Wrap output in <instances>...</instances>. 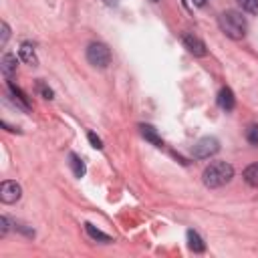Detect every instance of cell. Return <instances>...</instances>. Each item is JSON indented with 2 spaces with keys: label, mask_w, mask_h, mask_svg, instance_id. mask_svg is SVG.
I'll return each instance as SVG.
<instances>
[{
  "label": "cell",
  "mask_w": 258,
  "mask_h": 258,
  "mask_svg": "<svg viewBox=\"0 0 258 258\" xmlns=\"http://www.w3.org/2000/svg\"><path fill=\"white\" fill-rule=\"evenodd\" d=\"M218 25L222 29V33L234 41H240L246 37V31H248V23L246 19L242 17V13L238 11H226L218 17Z\"/></svg>",
  "instance_id": "6da1fadb"
},
{
  "label": "cell",
  "mask_w": 258,
  "mask_h": 258,
  "mask_svg": "<svg viewBox=\"0 0 258 258\" xmlns=\"http://www.w3.org/2000/svg\"><path fill=\"white\" fill-rule=\"evenodd\" d=\"M232 178H234V168L226 162H212L202 174V180H204L206 188H222Z\"/></svg>",
  "instance_id": "7a4b0ae2"
},
{
  "label": "cell",
  "mask_w": 258,
  "mask_h": 258,
  "mask_svg": "<svg viewBox=\"0 0 258 258\" xmlns=\"http://www.w3.org/2000/svg\"><path fill=\"white\" fill-rule=\"evenodd\" d=\"M87 61L97 69H105L111 63V51L103 43H91L87 47Z\"/></svg>",
  "instance_id": "3957f363"
},
{
  "label": "cell",
  "mask_w": 258,
  "mask_h": 258,
  "mask_svg": "<svg viewBox=\"0 0 258 258\" xmlns=\"http://www.w3.org/2000/svg\"><path fill=\"white\" fill-rule=\"evenodd\" d=\"M220 152V142L216 138H202L200 142H196V146L192 148L194 158L198 160H208L212 156H216Z\"/></svg>",
  "instance_id": "277c9868"
},
{
  "label": "cell",
  "mask_w": 258,
  "mask_h": 258,
  "mask_svg": "<svg viewBox=\"0 0 258 258\" xmlns=\"http://www.w3.org/2000/svg\"><path fill=\"white\" fill-rule=\"evenodd\" d=\"M21 196H23V188L13 180H7L0 186V200L5 204H15L21 200Z\"/></svg>",
  "instance_id": "5b68a950"
},
{
  "label": "cell",
  "mask_w": 258,
  "mask_h": 258,
  "mask_svg": "<svg viewBox=\"0 0 258 258\" xmlns=\"http://www.w3.org/2000/svg\"><path fill=\"white\" fill-rule=\"evenodd\" d=\"M182 41H184V47H186L194 57H206V55H208L206 45H204L202 39H198V37H194V35H184Z\"/></svg>",
  "instance_id": "8992f818"
},
{
  "label": "cell",
  "mask_w": 258,
  "mask_h": 258,
  "mask_svg": "<svg viewBox=\"0 0 258 258\" xmlns=\"http://www.w3.org/2000/svg\"><path fill=\"white\" fill-rule=\"evenodd\" d=\"M218 105H220V109H224V111H232V109L236 107V97H234V93H232L230 87L220 89V93H218Z\"/></svg>",
  "instance_id": "52a82bcc"
},
{
  "label": "cell",
  "mask_w": 258,
  "mask_h": 258,
  "mask_svg": "<svg viewBox=\"0 0 258 258\" xmlns=\"http://www.w3.org/2000/svg\"><path fill=\"white\" fill-rule=\"evenodd\" d=\"M0 71H3L5 77L11 79V77L17 73V57L11 55V53H7V55L3 57V61H0Z\"/></svg>",
  "instance_id": "ba28073f"
},
{
  "label": "cell",
  "mask_w": 258,
  "mask_h": 258,
  "mask_svg": "<svg viewBox=\"0 0 258 258\" xmlns=\"http://www.w3.org/2000/svg\"><path fill=\"white\" fill-rule=\"evenodd\" d=\"M140 132H142V136L150 142V144H154L156 148H164V142H162V138L158 136V132L152 127V125H140Z\"/></svg>",
  "instance_id": "9c48e42d"
},
{
  "label": "cell",
  "mask_w": 258,
  "mask_h": 258,
  "mask_svg": "<svg viewBox=\"0 0 258 258\" xmlns=\"http://www.w3.org/2000/svg\"><path fill=\"white\" fill-rule=\"evenodd\" d=\"M69 166H71V170H73L75 178H83V176H85V172H87V168H85L83 160H81L77 154H69Z\"/></svg>",
  "instance_id": "30bf717a"
},
{
  "label": "cell",
  "mask_w": 258,
  "mask_h": 258,
  "mask_svg": "<svg viewBox=\"0 0 258 258\" xmlns=\"http://www.w3.org/2000/svg\"><path fill=\"white\" fill-rule=\"evenodd\" d=\"M188 246L194 252H204L206 250V244H204V240L200 238V234L196 230H188Z\"/></svg>",
  "instance_id": "8fae6325"
},
{
  "label": "cell",
  "mask_w": 258,
  "mask_h": 258,
  "mask_svg": "<svg viewBox=\"0 0 258 258\" xmlns=\"http://www.w3.org/2000/svg\"><path fill=\"white\" fill-rule=\"evenodd\" d=\"M21 59L27 63V65H39V59H37V53H35V49L29 45V43H25L23 47H21Z\"/></svg>",
  "instance_id": "7c38bea8"
},
{
  "label": "cell",
  "mask_w": 258,
  "mask_h": 258,
  "mask_svg": "<svg viewBox=\"0 0 258 258\" xmlns=\"http://www.w3.org/2000/svg\"><path fill=\"white\" fill-rule=\"evenodd\" d=\"M85 230H87V234H89L93 240H99V242H111V240H113L109 234L101 232L99 228H95V226H93V224H89V222L85 224Z\"/></svg>",
  "instance_id": "4fadbf2b"
},
{
  "label": "cell",
  "mask_w": 258,
  "mask_h": 258,
  "mask_svg": "<svg viewBox=\"0 0 258 258\" xmlns=\"http://www.w3.org/2000/svg\"><path fill=\"white\" fill-rule=\"evenodd\" d=\"M244 180L250 184V186H258V164H252L244 170Z\"/></svg>",
  "instance_id": "5bb4252c"
},
{
  "label": "cell",
  "mask_w": 258,
  "mask_h": 258,
  "mask_svg": "<svg viewBox=\"0 0 258 258\" xmlns=\"http://www.w3.org/2000/svg\"><path fill=\"white\" fill-rule=\"evenodd\" d=\"M238 5L242 7L244 13H248V15H258V0H238Z\"/></svg>",
  "instance_id": "9a60e30c"
},
{
  "label": "cell",
  "mask_w": 258,
  "mask_h": 258,
  "mask_svg": "<svg viewBox=\"0 0 258 258\" xmlns=\"http://www.w3.org/2000/svg\"><path fill=\"white\" fill-rule=\"evenodd\" d=\"M246 140L252 144V146H258V125H250L246 129Z\"/></svg>",
  "instance_id": "2e32d148"
},
{
  "label": "cell",
  "mask_w": 258,
  "mask_h": 258,
  "mask_svg": "<svg viewBox=\"0 0 258 258\" xmlns=\"http://www.w3.org/2000/svg\"><path fill=\"white\" fill-rule=\"evenodd\" d=\"M0 31H3V37H0V45H7L9 43V37H11V29H9V25L3 21V23H0Z\"/></svg>",
  "instance_id": "e0dca14e"
},
{
  "label": "cell",
  "mask_w": 258,
  "mask_h": 258,
  "mask_svg": "<svg viewBox=\"0 0 258 258\" xmlns=\"http://www.w3.org/2000/svg\"><path fill=\"white\" fill-rule=\"evenodd\" d=\"M87 138H89V142H91V146H93L95 150H101V148H103V142H101V138H97L93 132H89V136H87Z\"/></svg>",
  "instance_id": "ac0fdd59"
},
{
  "label": "cell",
  "mask_w": 258,
  "mask_h": 258,
  "mask_svg": "<svg viewBox=\"0 0 258 258\" xmlns=\"http://www.w3.org/2000/svg\"><path fill=\"white\" fill-rule=\"evenodd\" d=\"M9 228H11V222H9L7 216H3V218H0V236H7Z\"/></svg>",
  "instance_id": "d6986e66"
},
{
  "label": "cell",
  "mask_w": 258,
  "mask_h": 258,
  "mask_svg": "<svg viewBox=\"0 0 258 258\" xmlns=\"http://www.w3.org/2000/svg\"><path fill=\"white\" fill-rule=\"evenodd\" d=\"M39 91H41V95H43L45 99H55V97H53V91H51L45 83H39Z\"/></svg>",
  "instance_id": "ffe728a7"
},
{
  "label": "cell",
  "mask_w": 258,
  "mask_h": 258,
  "mask_svg": "<svg viewBox=\"0 0 258 258\" xmlns=\"http://www.w3.org/2000/svg\"><path fill=\"white\" fill-rule=\"evenodd\" d=\"M103 3H105L107 7H117V5H119V0H103Z\"/></svg>",
  "instance_id": "44dd1931"
},
{
  "label": "cell",
  "mask_w": 258,
  "mask_h": 258,
  "mask_svg": "<svg viewBox=\"0 0 258 258\" xmlns=\"http://www.w3.org/2000/svg\"><path fill=\"white\" fill-rule=\"evenodd\" d=\"M192 3H194L196 7H204V5L208 3V0H192Z\"/></svg>",
  "instance_id": "7402d4cb"
},
{
  "label": "cell",
  "mask_w": 258,
  "mask_h": 258,
  "mask_svg": "<svg viewBox=\"0 0 258 258\" xmlns=\"http://www.w3.org/2000/svg\"><path fill=\"white\" fill-rule=\"evenodd\" d=\"M152 3H160V0H152Z\"/></svg>",
  "instance_id": "603a6c76"
}]
</instances>
